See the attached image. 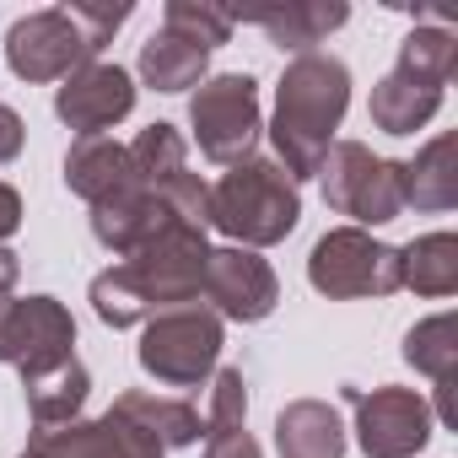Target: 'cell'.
I'll return each instance as SVG.
<instances>
[{
    "label": "cell",
    "mask_w": 458,
    "mask_h": 458,
    "mask_svg": "<svg viewBox=\"0 0 458 458\" xmlns=\"http://www.w3.org/2000/svg\"><path fill=\"white\" fill-rule=\"evenodd\" d=\"M17 226H22V194L12 183H0V243H6Z\"/></svg>",
    "instance_id": "cell-29"
},
{
    "label": "cell",
    "mask_w": 458,
    "mask_h": 458,
    "mask_svg": "<svg viewBox=\"0 0 458 458\" xmlns=\"http://www.w3.org/2000/svg\"><path fill=\"white\" fill-rule=\"evenodd\" d=\"M399 199L415 210H453L458 205V140L437 135L426 151L399 162Z\"/></svg>",
    "instance_id": "cell-17"
},
{
    "label": "cell",
    "mask_w": 458,
    "mask_h": 458,
    "mask_svg": "<svg viewBox=\"0 0 458 458\" xmlns=\"http://www.w3.org/2000/svg\"><path fill=\"white\" fill-rule=\"evenodd\" d=\"M76 356V318L60 297H12L0 308V361L17 367L22 383Z\"/></svg>",
    "instance_id": "cell-9"
},
{
    "label": "cell",
    "mask_w": 458,
    "mask_h": 458,
    "mask_svg": "<svg viewBox=\"0 0 458 458\" xmlns=\"http://www.w3.org/2000/svg\"><path fill=\"white\" fill-rule=\"evenodd\" d=\"M437 108H442V87H431V81H420V76H410V71H388L377 87H372V98H367V119L383 130V135H415L420 124H431L437 119Z\"/></svg>",
    "instance_id": "cell-16"
},
{
    "label": "cell",
    "mask_w": 458,
    "mask_h": 458,
    "mask_svg": "<svg viewBox=\"0 0 458 458\" xmlns=\"http://www.w3.org/2000/svg\"><path fill=\"white\" fill-rule=\"evenodd\" d=\"M205 65H210V49L173 28H162L140 44V81L151 92H189L205 81Z\"/></svg>",
    "instance_id": "cell-21"
},
{
    "label": "cell",
    "mask_w": 458,
    "mask_h": 458,
    "mask_svg": "<svg viewBox=\"0 0 458 458\" xmlns=\"http://www.w3.org/2000/svg\"><path fill=\"white\" fill-rule=\"evenodd\" d=\"M308 286L329 302L394 297L399 292V249L361 233V226H335L308 254Z\"/></svg>",
    "instance_id": "cell-8"
},
{
    "label": "cell",
    "mask_w": 458,
    "mask_h": 458,
    "mask_svg": "<svg viewBox=\"0 0 458 458\" xmlns=\"http://www.w3.org/2000/svg\"><path fill=\"white\" fill-rule=\"evenodd\" d=\"M135 356H140V367L157 383H167V388H199V383H210V372L221 361V318L205 302L167 308V313L146 318Z\"/></svg>",
    "instance_id": "cell-6"
},
{
    "label": "cell",
    "mask_w": 458,
    "mask_h": 458,
    "mask_svg": "<svg viewBox=\"0 0 458 458\" xmlns=\"http://www.w3.org/2000/svg\"><path fill=\"white\" fill-rule=\"evenodd\" d=\"M199 458H265V453L249 437V426H226V431H205V453Z\"/></svg>",
    "instance_id": "cell-27"
},
{
    "label": "cell",
    "mask_w": 458,
    "mask_h": 458,
    "mask_svg": "<svg viewBox=\"0 0 458 458\" xmlns=\"http://www.w3.org/2000/svg\"><path fill=\"white\" fill-rule=\"evenodd\" d=\"M162 28L205 44V49H221L226 38H233V12H221V6H205V0H167V12H162Z\"/></svg>",
    "instance_id": "cell-25"
},
{
    "label": "cell",
    "mask_w": 458,
    "mask_h": 458,
    "mask_svg": "<svg viewBox=\"0 0 458 458\" xmlns=\"http://www.w3.org/2000/svg\"><path fill=\"white\" fill-rule=\"evenodd\" d=\"M205 259H210L205 226H189V221L167 226L162 238H151L130 259H119L103 276H92V286H87L92 313L108 329H135V324H146V318H157L167 308L199 302Z\"/></svg>",
    "instance_id": "cell-1"
},
{
    "label": "cell",
    "mask_w": 458,
    "mask_h": 458,
    "mask_svg": "<svg viewBox=\"0 0 458 458\" xmlns=\"http://www.w3.org/2000/svg\"><path fill=\"white\" fill-rule=\"evenodd\" d=\"M281 458H345V420L329 399H292L276 415Z\"/></svg>",
    "instance_id": "cell-15"
},
{
    "label": "cell",
    "mask_w": 458,
    "mask_h": 458,
    "mask_svg": "<svg viewBox=\"0 0 458 458\" xmlns=\"http://www.w3.org/2000/svg\"><path fill=\"white\" fill-rule=\"evenodd\" d=\"M130 108H135V76L124 65H108V60L71 71L55 92V114L65 130H76V140L114 130L119 119H130Z\"/></svg>",
    "instance_id": "cell-12"
},
{
    "label": "cell",
    "mask_w": 458,
    "mask_h": 458,
    "mask_svg": "<svg viewBox=\"0 0 458 458\" xmlns=\"http://www.w3.org/2000/svg\"><path fill=\"white\" fill-rule=\"evenodd\" d=\"M28 453L33 458H167L140 426H130L114 410L98 415V420H71V426L33 431Z\"/></svg>",
    "instance_id": "cell-13"
},
{
    "label": "cell",
    "mask_w": 458,
    "mask_h": 458,
    "mask_svg": "<svg viewBox=\"0 0 458 458\" xmlns=\"http://www.w3.org/2000/svg\"><path fill=\"white\" fill-rule=\"evenodd\" d=\"M302 221V194L286 178L276 157H249L238 167H226L210 194H205V226H216L221 238H233L238 249H276L297 233Z\"/></svg>",
    "instance_id": "cell-4"
},
{
    "label": "cell",
    "mask_w": 458,
    "mask_h": 458,
    "mask_svg": "<svg viewBox=\"0 0 458 458\" xmlns=\"http://www.w3.org/2000/svg\"><path fill=\"white\" fill-rule=\"evenodd\" d=\"M318 189L335 216H351V226H388L404 199H399V162L377 157L361 140H335L329 157L318 162Z\"/></svg>",
    "instance_id": "cell-7"
},
{
    "label": "cell",
    "mask_w": 458,
    "mask_h": 458,
    "mask_svg": "<svg viewBox=\"0 0 458 458\" xmlns=\"http://www.w3.org/2000/svg\"><path fill=\"white\" fill-rule=\"evenodd\" d=\"M130 22V6H92V0H76V6H44L12 22L6 33V65L22 81H65L71 71L92 65L103 55V44Z\"/></svg>",
    "instance_id": "cell-3"
},
{
    "label": "cell",
    "mask_w": 458,
    "mask_h": 458,
    "mask_svg": "<svg viewBox=\"0 0 458 458\" xmlns=\"http://www.w3.org/2000/svg\"><path fill=\"white\" fill-rule=\"evenodd\" d=\"M351 410H356V442L367 458H415L431 442V404L415 388L383 383V388H345Z\"/></svg>",
    "instance_id": "cell-10"
},
{
    "label": "cell",
    "mask_w": 458,
    "mask_h": 458,
    "mask_svg": "<svg viewBox=\"0 0 458 458\" xmlns=\"http://www.w3.org/2000/svg\"><path fill=\"white\" fill-rule=\"evenodd\" d=\"M394 65L420 76V81H431V87H447L453 71H458V38L447 28H415V33H404Z\"/></svg>",
    "instance_id": "cell-24"
},
{
    "label": "cell",
    "mask_w": 458,
    "mask_h": 458,
    "mask_svg": "<svg viewBox=\"0 0 458 458\" xmlns=\"http://www.w3.org/2000/svg\"><path fill=\"white\" fill-rule=\"evenodd\" d=\"M199 297L216 318H233V324H259L276 313L281 302V281L270 270V259H259L254 249H210L205 259V281H199Z\"/></svg>",
    "instance_id": "cell-11"
},
{
    "label": "cell",
    "mask_w": 458,
    "mask_h": 458,
    "mask_svg": "<svg viewBox=\"0 0 458 458\" xmlns=\"http://www.w3.org/2000/svg\"><path fill=\"white\" fill-rule=\"evenodd\" d=\"M17 458H33V453H17Z\"/></svg>",
    "instance_id": "cell-30"
},
{
    "label": "cell",
    "mask_w": 458,
    "mask_h": 458,
    "mask_svg": "<svg viewBox=\"0 0 458 458\" xmlns=\"http://www.w3.org/2000/svg\"><path fill=\"white\" fill-rule=\"evenodd\" d=\"M233 22H254L270 33L276 49L292 55H318V44L351 22L345 0H292V6H259V12H233Z\"/></svg>",
    "instance_id": "cell-14"
},
{
    "label": "cell",
    "mask_w": 458,
    "mask_h": 458,
    "mask_svg": "<svg viewBox=\"0 0 458 458\" xmlns=\"http://www.w3.org/2000/svg\"><path fill=\"white\" fill-rule=\"evenodd\" d=\"M114 415H124L130 426H140L162 453H173V447H189V442H199V410L189 404V399H167V394H146V388H130V394H119L114 399Z\"/></svg>",
    "instance_id": "cell-18"
},
{
    "label": "cell",
    "mask_w": 458,
    "mask_h": 458,
    "mask_svg": "<svg viewBox=\"0 0 458 458\" xmlns=\"http://www.w3.org/2000/svg\"><path fill=\"white\" fill-rule=\"evenodd\" d=\"M22 394H28L33 431L71 426V420H81V404H87V394H92V372L81 367V356H71V361H60V367H49V372L28 377V383H22Z\"/></svg>",
    "instance_id": "cell-20"
},
{
    "label": "cell",
    "mask_w": 458,
    "mask_h": 458,
    "mask_svg": "<svg viewBox=\"0 0 458 458\" xmlns=\"http://www.w3.org/2000/svg\"><path fill=\"white\" fill-rule=\"evenodd\" d=\"M22 140H28V124H22V114H17L12 103H0V167L22 157Z\"/></svg>",
    "instance_id": "cell-28"
},
{
    "label": "cell",
    "mask_w": 458,
    "mask_h": 458,
    "mask_svg": "<svg viewBox=\"0 0 458 458\" xmlns=\"http://www.w3.org/2000/svg\"><path fill=\"white\" fill-rule=\"evenodd\" d=\"M124 167H130L124 140L81 135V140L65 151V189H71V194H81L87 205H98V199H108V194L124 183Z\"/></svg>",
    "instance_id": "cell-23"
},
{
    "label": "cell",
    "mask_w": 458,
    "mask_h": 458,
    "mask_svg": "<svg viewBox=\"0 0 458 458\" xmlns=\"http://www.w3.org/2000/svg\"><path fill=\"white\" fill-rule=\"evenodd\" d=\"M345 108H351V65L345 60H335V55H297L281 71L270 140H276V162L286 167L292 183L318 178V162L329 157Z\"/></svg>",
    "instance_id": "cell-2"
},
{
    "label": "cell",
    "mask_w": 458,
    "mask_h": 458,
    "mask_svg": "<svg viewBox=\"0 0 458 458\" xmlns=\"http://www.w3.org/2000/svg\"><path fill=\"white\" fill-rule=\"evenodd\" d=\"M226 426H249V383L238 367H216L210 372V415L205 431H226Z\"/></svg>",
    "instance_id": "cell-26"
},
{
    "label": "cell",
    "mask_w": 458,
    "mask_h": 458,
    "mask_svg": "<svg viewBox=\"0 0 458 458\" xmlns=\"http://www.w3.org/2000/svg\"><path fill=\"white\" fill-rule=\"evenodd\" d=\"M404 361L437 383V410H431V415H442V426H453L447 394H453V361H458V318H453V313L420 318V324L404 335Z\"/></svg>",
    "instance_id": "cell-19"
},
{
    "label": "cell",
    "mask_w": 458,
    "mask_h": 458,
    "mask_svg": "<svg viewBox=\"0 0 458 458\" xmlns=\"http://www.w3.org/2000/svg\"><path fill=\"white\" fill-rule=\"evenodd\" d=\"M189 130L199 157H210L216 167H238L254 157L265 114H259V81L243 71L226 76H205L189 98Z\"/></svg>",
    "instance_id": "cell-5"
},
{
    "label": "cell",
    "mask_w": 458,
    "mask_h": 458,
    "mask_svg": "<svg viewBox=\"0 0 458 458\" xmlns=\"http://www.w3.org/2000/svg\"><path fill=\"white\" fill-rule=\"evenodd\" d=\"M399 292L415 297H453L458 292V238L426 233L399 249Z\"/></svg>",
    "instance_id": "cell-22"
}]
</instances>
